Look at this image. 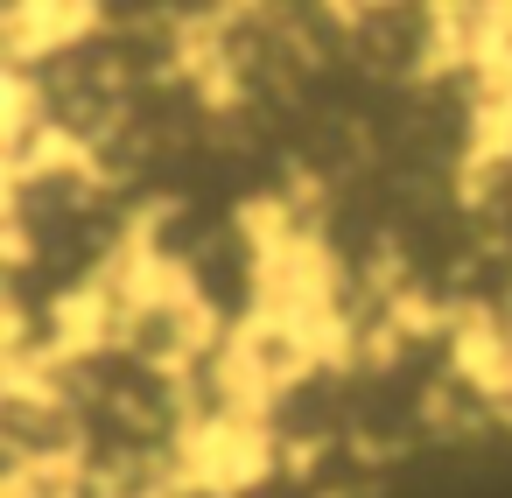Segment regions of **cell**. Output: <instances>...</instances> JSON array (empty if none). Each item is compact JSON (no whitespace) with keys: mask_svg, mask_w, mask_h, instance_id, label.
<instances>
[{"mask_svg":"<svg viewBox=\"0 0 512 498\" xmlns=\"http://www.w3.org/2000/svg\"><path fill=\"white\" fill-rule=\"evenodd\" d=\"M225 330L211 323V309L197 302V288L190 281H176V274H148V288L127 302V316L113 323V351L120 358H134L141 372H162V379H183L211 344H218Z\"/></svg>","mask_w":512,"mask_h":498,"instance_id":"cell-1","label":"cell"},{"mask_svg":"<svg viewBox=\"0 0 512 498\" xmlns=\"http://www.w3.org/2000/svg\"><path fill=\"white\" fill-rule=\"evenodd\" d=\"M85 407H71L57 386L8 372L0 386V456L8 470H57V463H85Z\"/></svg>","mask_w":512,"mask_h":498,"instance_id":"cell-2","label":"cell"}]
</instances>
